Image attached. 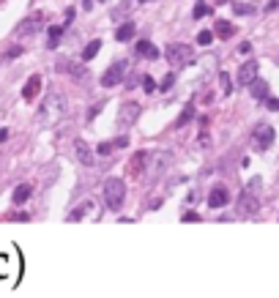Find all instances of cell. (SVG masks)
Returning a JSON list of instances; mask_svg holds the SVG:
<instances>
[{"label": "cell", "mask_w": 279, "mask_h": 298, "mask_svg": "<svg viewBox=\"0 0 279 298\" xmlns=\"http://www.w3.org/2000/svg\"><path fill=\"white\" fill-rule=\"evenodd\" d=\"M66 109H69L66 99H63L58 90H50L44 96L41 107H38V123H41V126H58L63 118H66Z\"/></svg>", "instance_id": "obj_1"}, {"label": "cell", "mask_w": 279, "mask_h": 298, "mask_svg": "<svg viewBox=\"0 0 279 298\" xmlns=\"http://www.w3.org/2000/svg\"><path fill=\"white\" fill-rule=\"evenodd\" d=\"M164 55H167V60H170V66L175 68V72H178V68L192 66L197 60V55H195V50L189 44H170L164 50Z\"/></svg>", "instance_id": "obj_2"}, {"label": "cell", "mask_w": 279, "mask_h": 298, "mask_svg": "<svg viewBox=\"0 0 279 298\" xmlns=\"http://www.w3.org/2000/svg\"><path fill=\"white\" fill-rule=\"evenodd\" d=\"M126 200V184L121 178H107L104 181V202L110 205V211H118Z\"/></svg>", "instance_id": "obj_3"}, {"label": "cell", "mask_w": 279, "mask_h": 298, "mask_svg": "<svg viewBox=\"0 0 279 298\" xmlns=\"http://www.w3.org/2000/svg\"><path fill=\"white\" fill-rule=\"evenodd\" d=\"M99 216H101L99 202L93 200V197H88V200H82V202H79V205L69 214V222H99Z\"/></svg>", "instance_id": "obj_4"}, {"label": "cell", "mask_w": 279, "mask_h": 298, "mask_svg": "<svg viewBox=\"0 0 279 298\" xmlns=\"http://www.w3.org/2000/svg\"><path fill=\"white\" fill-rule=\"evenodd\" d=\"M274 137H276V131H274L271 123H257L254 131H252V143H254L257 151H268L271 143H274Z\"/></svg>", "instance_id": "obj_5"}, {"label": "cell", "mask_w": 279, "mask_h": 298, "mask_svg": "<svg viewBox=\"0 0 279 298\" xmlns=\"http://www.w3.org/2000/svg\"><path fill=\"white\" fill-rule=\"evenodd\" d=\"M148 172H151V178H154V181H156V178H162L164 175V172L167 170H170V162H173V156L170 153H167V151H156L154 156H148Z\"/></svg>", "instance_id": "obj_6"}, {"label": "cell", "mask_w": 279, "mask_h": 298, "mask_svg": "<svg viewBox=\"0 0 279 298\" xmlns=\"http://www.w3.org/2000/svg\"><path fill=\"white\" fill-rule=\"evenodd\" d=\"M257 211H260V200L252 194V189L241 192V197H238V216L252 219V216H257Z\"/></svg>", "instance_id": "obj_7"}, {"label": "cell", "mask_w": 279, "mask_h": 298, "mask_svg": "<svg viewBox=\"0 0 279 298\" xmlns=\"http://www.w3.org/2000/svg\"><path fill=\"white\" fill-rule=\"evenodd\" d=\"M41 28H44V11H30L28 17L19 22L17 33H19V36H33V33H38Z\"/></svg>", "instance_id": "obj_8"}, {"label": "cell", "mask_w": 279, "mask_h": 298, "mask_svg": "<svg viewBox=\"0 0 279 298\" xmlns=\"http://www.w3.org/2000/svg\"><path fill=\"white\" fill-rule=\"evenodd\" d=\"M140 112H142V107L137 104V101H123L121 104V109H118V126H132L134 121L140 118Z\"/></svg>", "instance_id": "obj_9"}, {"label": "cell", "mask_w": 279, "mask_h": 298, "mask_svg": "<svg viewBox=\"0 0 279 298\" xmlns=\"http://www.w3.org/2000/svg\"><path fill=\"white\" fill-rule=\"evenodd\" d=\"M126 77V60H115L113 66L104 72V77H101V85L104 88H115V85H121Z\"/></svg>", "instance_id": "obj_10"}, {"label": "cell", "mask_w": 279, "mask_h": 298, "mask_svg": "<svg viewBox=\"0 0 279 298\" xmlns=\"http://www.w3.org/2000/svg\"><path fill=\"white\" fill-rule=\"evenodd\" d=\"M58 72H63V74H69L71 80H77V82H85L88 77H91V72H88L85 66H79V63H74V60H58Z\"/></svg>", "instance_id": "obj_11"}, {"label": "cell", "mask_w": 279, "mask_h": 298, "mask_svg": "<svg viewBox=\"0 0 279 298\" xmlns=\"http://www.w3.org/2000/svg\"><path fill=\"white\" fill-rule=\"evenodd\" d=\"M254 80H257V60H246V63L238 68V85L249 88Z\"/></svg>", "instance_id": "obj_12"}, {"label": "cell", "mask_w": 279, "mask_h": 298, "mask_svg": "<svg viewBox=\"0 0 279 298\" xmlns=\"http://www.w3.org/2000/svg\"><path fill=\"white\" fill-rule=\"evenodd\" d=\"M148 151H140V153H134L129 164H126V172H129V178H140L142 175V170H145V162H148Z\"/></svg>", "instance_id": "obj_13"}, {"label": "cell", "mask_w": 279, "mask_h": 298, "mask_svg": "<svg viewBox=\"0 0 279 298\" xmlns=\"http://www.w3.org/2000/svg\"><path fill=\"white\" fill-rule=\"evenodd\" d=\"M74 153H77V162L82 164V167H91L93 164V151L88 148L85 140H74Z\"/></svg>", "instance_id": "obj_14"}, {"label": "cell", "mask_w": 279, "mask_h": 298, "mask_svg": "<svg viewBox=\"0 0 279 298\" xmlns=\"http://www.w3.org/2000/svg\"><path fill=\"white\" fill-rule=\"evenodd\" d=\"M227 200H230V194H227L225 186H213L211 194H208V208H225Z\"/></svg>", "instance_id": "obj_15"}, {"label": "cell", "mask_w": 279, "mask_h": 298, "mask_svg": "<svg viewBox=\"0 0 279 298\" xmlns=\"http://www.w3.org/2000/svg\"><path fill=\"white\" fill-rule=\"evenodd\" d=\"M38 90H41V77H30V80L25 82V88H22V99L30 101V99H36L38 96Z\"/></svg>", "instance_id": "obj_16"}, {"label": "cell", "mask_w": 279, "mask_h": 298, "mask_svg": "<svg viewBox=\"0 0 279 298\" xmlns=\"http://www.w3.org/2000/svg\"><path fill=\"white\" fill-rule=\"evenodd\" d=\"M134 52L140 55V58H148V60H156L159 58V50L151 41H145V38H142V41H137V47H134Z\"/></svg>", "instance_id": "obj_17"}, {"label": "cell", "mask_w": 279, "mask_h": 298, "mask_svg": "<svg viewBox=\"0 0 279 298\" xmlns=\"http://www.w3.org/2000/svg\"><path fill=\"white\" fill-rule=\"evenodd\" d=\"M249 90H252V99H257V101H266L268 99V82L260 80V77L249 85Z\"/></svg>", "instance_id": "obj_18"}, {"label": "cell", "mask_w": 279, "mask_h": 298, "mask_svg": "<svg viewBox=\"0 0 279 298\" xmlns=\"http://www.w3.org/2000/svg\"><path fill=\"white\" fill-rule=\"evenodd\" d=\"M235 14H254V6H257V0H235Z\"/></svg>", "instance_id": "obj_19"}, {"label": "cell", "mask_w": 279, "mask_h": 298, "mask_svg": "<svg viewBox=\"0 0 279 298\" xmlns=\"http://www.w3.org/2000/svg\"><path fill=\"white\" fill-rule=\"evenodd\" d=\"M28 197H30V186H28V184H19L17 189H14V197H11V200H14V205H22Z\"/></svg>", "instance_id": "obj_20"}, {"label": "cell", "mask_w": 279, "mask_h": 298, "mask_svg": "<svg viewBox=\"0 0 279 298\" xmlns=\"http://www.w3.org/2000/svg\"><path fill=\"white\" fill-rule=\"evenodd\" d=\"M233 33H235V28L230 25L227 19H217V36H219V38H230Z\"/></svg>", "instance_id": "obj_21"}, {"label": "cell", "mask_w": 279, "mask_h": 298, "mask_svg": "<svg viewBox=\"0 0 279 298\" xmlns=\"http://www.w3.org/2000/svg\"><path fill=\"white\" fill-rule=\"evenodd\" d=\"M132 36H134V22H126V25H121L118 28V33H115L118 41H129Z\"/></svg>", "instance_id": "obj_22"}, {"label": "cell", "mask_w": 279, "mask_h": 298, "mask_svg": "<svg viewBox=\"0 0 279 298\" xmlns=\"http://www.w3.org/2000/svg\"><path fill=\"white\" fill-rule=\"evenodd\" d=\"M192 118H195V107H192V104H186V107H183V112L178 115V121H175V126H186Z\"/></svg>", "instance_id": "obj_23"}, {"label": "cell", "mask_w": 279, "mask_h": 298, "mask_svg": "<svg viewBox=\"0 0 279 298\" xmlns=\"http://www.w3.org/2000/svg\"><path fill=\"white\" fill-rule=\"evenodd\" d=\"M47 33H50V47L55 50V47L60 44V38H63V28H60V25H52L50 30H47Z\"/></svg>", "instance_id": "obj_24"}, {"label": "cell", "mask_w": 279, "mask_h": 298, "mask_svg": "<svg viewBox=\"0 0 279 298\" xmlns=\"http://www.w3.org/2000/svg\"><path fill=\"white\" fill-rule=\"evenodd\" d=\"M99 50H101V41H91V44L85 47L82 58H85V60H93V58H96V55H99Z\"/></svg>", "instance_id": "obj_25"}, {"label": "cell", "mask_w": 279, "mask_h": 298, "mask_svg": "<svg viewBox=\"0 0 279 298\" xmlns=\"http://www.w3.org/2000/svg\"><path fill=\"white\" fill-rule=\"evenodd\" d=\"M219 85H222V96H230V93H233V85H230V74L222 72V74H219Z\"/></svg>", "instance_id": "obj_26"}, {"label": "cell", "mask_w": 279, "mask_h": 298, "mask_svg": "<svg viewBox=\"0 0 279 298\" xmlns=\"http://www.w3.org/2000/svg\"><path fill=\"white\" fill-rule=\"evenodd\" d=\"M208 14H211L208 3H197L195 9H192V17H195V19H203V17H208Z\"/></svg>", "instance_id": "obj_27"}, {"label": "cell", "mask_w": 279, "mask_h": 298, "mask_svg": "<svg viewBox=\"0 0 279 298\" xmlns=\"http://www.w3.org/2000/svg\"><path fill=\"white\" fill-rule=\"evenodd\" d=\"M197 41H200L203 47H208V44L213 41V33H211V30H200V36H197Z\"/></svg>", "instance_id": "obj_28"}, {"label": "cell", "mask_w": 279, "mask_h": 298, "mask_svg": "<svg viewBox=\"0 0 279 298\" xmlns=\"http://www.w3.org/2000/svg\"><path fill=\"white\" fill-rule=\"evenodd\" d=\"M142 88H145L148 93H154V90H156V82L151 80V77H142Z\"/></svg>", "instance_id": "obj_29"}, {"label": "cell", "mask_w": 279, "mask_h": 298, "mask_svg": "<svg viewBox=\"0 0 279 298\" xmlns=\"http://www.w3.org/2000/svg\"><path fill=\"white\" fill-rule=\"evenodd\" d=\"M113 148H115L113 143H101V145H99V153H101V156H110V153H113Z\"/></svg>", "instance_id": "obj_30"}, {"label": "cell", "mask_w": 279, "mask_h": 298, "mask_svg": "<svg viewBox=\"0 0 279 298\" xmlns=\"http://www.w3.org/2000/svg\"><path fill=\"white\" fill-rule=\"evenodd\" d=\"M99 3H104V0H82V9H88V11H91L93 6H99Z\"/></svg>", "instance_id": "obj_31"}, {"label": "cell", "mask_w": 279, "mask_h": 298, "mask_svg": "<svg viewBox=\"0 0 279 298\" xmlns=\"http://www.w3.org/2000/svg\"><path fill=\"white\" fill-rule=\"evenodd\" d=\"M183 222H200V216H197V214H192V211H189V214H183Z\"/></svg>", "instance_id": "obj_32"}, {"label": "cell", "mask_w": 279, "mask_h": 298, "mask_svg": "<svg viewBox=\"0 0 279 298\" xmlns=\"http://www.w3.org/2000/svg\"><path fill=\"white\" fill-rule=\"evenodd\" d=\"M266 107H268V109H279V101L268 96V99H266Z\"/></svg>", "instance_id": "obj_33"}, {"label": "cell", "mask_w": 279, "mask_h": 298, "mask_svg": "<svg viewBox=\"0 0 279 298\" xmlns=\"http://www.w3.org/2000/svg\"><path fill=\"white\" fill-rule=\"evenodd\" d=\"M173 80H175V74H167V80L162 82V88H164V90H170V85H173Z\"/></svg>", "instance_id": "obj_34"}, {"label": "cell", "mask_w": 279, "mask_h": 298, "mask_svg": "<svg viewBox=\"0 0 279 298\" xmlns=\"http://www.w3.org/2000/svg\"><path fill=\"white\" fill-rule=\"evenodd\" d=\"M140 3H151V0H140Z\"/></svg>", "instance_id": "obj_35"}, {"label": "cell", "mask_w": 279, "mask_h": 298, "mask_svg": "<svg viewBox=\"0 0 279 298\" xmlns=\"http://www.w3.org/2000/svg\"><path fill=\"white\" fill-rule=\"evenodd\" d=\"M219 3H225V0H219Z\"/></svg>", "instance_id": "obj_36"}]
</instances>
